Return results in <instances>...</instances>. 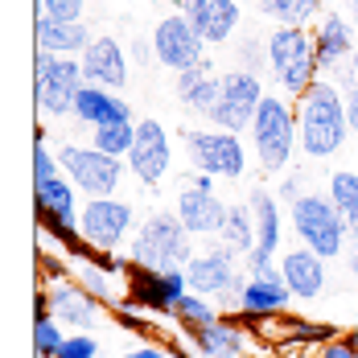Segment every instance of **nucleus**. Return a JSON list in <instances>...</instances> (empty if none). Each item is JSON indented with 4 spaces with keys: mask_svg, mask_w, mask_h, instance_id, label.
Here are the masks:
<instances>
[{
    "mask_svg": "<svg viewBox=\"0 0 358 358\" xmlns=\"http://www.w3.org/2000/svg\"><path fill=\"white\" fill-rule=\"evenodd\" d=\"M350 132V115H346V95L329 83L317 78L301 99H296V141L309 161H329L342 152Z\"/></svg>",
    "mask_w": 358,
    "mask_h": 358,
    "instance_id": "obj_1",
    "label": "nucleus"
},
{
    "mask_svg": "<svg viewBox=\"0 0 358 358\" xmlns=\"http://www.w3.org/2000/svg\"><path fill=\"white\" fill-rule=\"evenodd\" d=\"M194 255H198L194 235L185 231V222L173 210L144 215V222L136 227V235L128 243V264L148 268V272H185Z\"/></svg>",
    "mask_w": 358,
    "mask_h": 358,
    "instance_id": "obj_2",
    "label": "nucleus"
},
{
    "mask_svg": "<svg viewBox=\"0 0 358 358\" xmlns=\"http://www.w3.org/2000/svg\"><path fill=\"white\" fill-rule=\"evenodd\" d=\"M264 50H268V74L276 78V87L292 95V99H301L317 78V54H313V37L305 34V29H296V25H276V29H268L264 37Z\"/></svg>",
    "mask_w": 358,
    "mask_h": 358,
    "instance_id": "obj_3",
    "label": "nucleus"
},
{
    "mask_svg": "<svg viewBox=\"0 0 358 358\" xmlns=\"http://www.w3.org/2000/svg\"><path fill=\"white\" fill-rule=\"evenodd\" d=\"M251 144L264 173H285L292 165V152L301 148V141H296V108L285 95H264L251 124Z\"/></svg>",
    "mask_w": 358,
    "mask_h": 358,
    "instance_id": "obj_4",
    "label": "nucleus"
},
{
    "mask_svg": "<svg viewBox=\"0 0 358 358\" xmlns=\"http://www.w3.org/2000/svg\"><path fill=\"white\" fill-rule=\"evenodd\" d=\"M136 210L124 198H87L78 210V248L111 255V251L128 248L136 235Z\"/></svg>",
    "mask_w": 358,
    "mask_h": 358,
    "instance_id": "obj_5",
    "label": "nucleus"
},
{
    "mask_svg": "<svg viewBox=\"0 0 358 358\" xmlns=\"http://www.w3.org/2000/svg\"><path fill=\"white\" fill-rule=\"evenodd\" d=\"M288 222H292L301 248L317 251L322 259H338V255H346V239H350V231H346V222H342V215H338V206L329 202V194H313V189H309L301 202L288 206Z\"/></svg>",
    "mask_w": 358,
    "mask_h": 358,
    "instance_id": "obj_6",
    "label": "nucleus"
},
{
    "mask_svg": "<svg viewBox=\"0 0 358 358\" xmlns=\"http://www.w3.org/2000/svg\"><path fill=\"white\" fill-rule=\"evenodd\" d=\"M58 161H62V173L74 181V189L87 198H115L124 185V173H128V161L108 157L91 144H62Z\"/></svg>",
    "mask_w": 358,
    "mask_h": 358,
    "instance_id": "obj_7",
    "label": "nucleus"
},
{
    "mask_svg": "<svg viewBox=\"0 0 358 358\" xmlns=\"http://www.w3.org/2000/svg\"><path fill=\"white\" fill-rule=\"evenodd\" d=\"M185 280H189V292H198V296H206L215 305L227 301L231 313H239V292L248 285V276L239 272V259H235V251L227 243L198 251L189 259V268H185Z\"/></svg>",
    "mask_w": 358,
    "mask_h": 358,
    "instance_id": "obj_8",
    "label": "nucleus"
},
{
    "mask_svg": "<svg viewBox=\"0 0 358 358\" xmlns=\"http://www.w3.org/2000/svg\"><path fill=\"white\" fill-rule=\"evenodd\" d=\"M181 144L189 157V169H202L210 178H243L248 173V148L235 132L222 128H181Z\"/></svg>",
    "mask_w": 358,
    "mask_h": 358,
    "instance_id": "obj_9",
    "label": "nucleus"
},
{
    "mask_svg": "<svg viewBox=\"0 0 358 358\" xmlns=\"http://www.w3.org/2000/svg\"><path fill=\"white\" fill-rule=\"evenodd\" d=\"M34 83H37V111L41 115H71L74 99H78V91H83L87 78H83V62L37 50Z\"/></svg>",
    "mask_w": 358,
    "mask_h": 358,
    "instance_id": "obj_10",
    "label": "nucleus"
},
{
    "mask_svg": "<svg viewBox=\"0 0 358 358\" xmlns=\"http://www.w3.org/2000/svg\"><path fill=\"white\" fill-rule=\"evenodd\" d=\"M264 78L251 71H227L222 74V91H218V108L210 115V124L222 128V132H248L251 124H255V111L264 103Z\"/></svg>",
    "mask_w": 358,
    "mask_h": 358,
    "instance_id": "obj_11",
    "label": "nucleus"
},
{
    "mask_svg": "<svg viewBox=\"0 0 358 358\" xmlns=\"http://www.w3.org/2000/svg\"><path fill=\"white\" fill-rule=\"evenodd\" d=\"M152 50H157V62L173 74H185V71H194V66L206 62V41H202V34L181 17L178 8L157 21V29H152Z\"/></svg>",
    "mask_w": 358,
    "mask_h": 358,
    "instance_id": "obj_12",
    "label": "nucleus"
},
{
    "mask_svg": "<svg viewBox=\"0 0 358 358\" xmlns=\"http://www.w3.org/2000/svg\"><path fill=\"white\" fill-rule=\"evenodd\" d=\"M37 194V218H41V231L58 235V239H71L78 248V189L66 173H58L45 185H34Z\"/></svg>",
    "mask_w": 358,
    "mask_h": 358,
    "instance_id": "obj_13",
    "label": "nucleus"
},
{
    "mask_svg": "<svg viewBox=\"0 0 358 358\" xmlns=\"http://www.w3.org/2000/svg\"><path fill=\"white\" fill-rule=\"evenodd\" d=\"M169 165H173V152H169L165 128L157 120H141L136 124V144L128 152V173L141 181V185L157 189L165 181V173H169Z\"/></svg>",
    "mask_w": 358,
    "mask_h": 358,
    "instance_id": "obj_14",
    "label": "nucleus"
},
{
    "mask_svg": "<svg viewBox=\"0 0 358 358\" xmlns=\"http://www.w3.org/2000/svg\"><path fill=\"white\" fill-rule=\"evenodd\" d=\"M185 292H189L185 272H148V268L128 264V305L152 309V313H173Z\"/></svg>",
    "mask_w": 358,
    "mask_h": 358,
    "instance_id": "obj_15",
    "label": "nucleus"
},
{
    "mask_svg": "<svg viewBox=\"0 0 358 358\" xmlns=\"http://www.w3.org/2000/svg\"><path fill=\"white\" fill-rule=\"evenodd\" d=\"M50 313L74 334H91L103 322V301H95L74 276H54L50 280Z\"/></svg>",
    "mask_w": 358,
    "mask_h": 358,
    "instance_id": "obj_16",
    "label": "nucleus"
},
{
    "mask_svg": "<svg viewBox=\"0 0 358 358\" xmlns=\"http://www.w3.org/2000/svg\"><path fill=\"white\" fill-rule=\"evenodd\" d=\"M355 45H358L355 25L342 13H325L317 21V29H313V54H317L322 78H334V74L346 71L355 62Z\"/></svg>",
    "mask_w": 358,
    "mask_h": 358,
    "instance_id": "obj_17",
    "label": "nucleus"
},
{
    "mask_svg": "<svg viewBox=\"0 0 358 358\" xmlns=\"http://www.w3.org/2000/svg\"><path fill=\"white\" fill-rule=\"evenodd\" d=\"M251 338L255 334L243 329V317H218L210 325H198V329L181 334V346H189L198 358H243Z\"/></svg>",
    "mask_w": 358,
    "mask_h": 358,
    "instance_id": "obj_18",
    "label": "nucleus"
},
{
    "mask_svg": "<svg viewBox=\"0 0 358 358\" xmlns=\"http://www.w3.org/2000/svg\"><path fill=\"white\" fill-rule=\"evenodd\" d=\"M178 13L202 34L206 45H222L239 29V4L235 0H178Z\"/></svg>",
    "mask_w": 358,
    "mask_h": 358,
    "instance_id": "obj_19",
    "label": "nucleus"
},
{
    "mask_svg": "<svg viewBox=\"0 0 358 358\" xmlns=\"http://www.w3.org/2000/svg\"><path fill=\"white\" fill-rule=\"evenodd\" d=\"M173 215L185 222V231L198 239V235H222V222H227V202L218 194L206 189H194V185H178L173 194Z\"/></svg>",
    "mask_w": 358,
    "mask_h": 358,
    "instance_id": "obj_20",
    "label": "nucleus"
},
{
    "mask_svg": "<svg viewBox=\"0 0 358 358\" xmlns=\"http://www.w3.org/2000/svg\"><path fill=\"white\" fill-rule=\"evenodd\" d=\"M78 62H83V78L91 87H108V91L128 87V54L115 37H95Z\"/></svg>",
    "mask_w": 358,
    "mask_h": 358,
    "instance_id": "obj_21",
    "label": "nucleus"
},
{
    "mask_svg": "<svg viewBox=\"0 0 358 358\" xmlns=\"http://www.w3.org/2000/svg\"><path fill=\"white\" fill-rule=\"evenodd\" d=\"M325 264L317 251L309 248H288L285 259H280V276H285V285L292 296H301V301H317L329 285V276H325Z\"/></svg>",
    "mask_w": 358,
    "mask_h": 358,
    "instance_id": "obj_22",
    "label": "nucleus"
},
{
    "mask_svg": "<svg viewBox=\"0 0 358 358\" xmlns=\"http://www.w3.org/2000/svg\"><path fill=\"white\" fill-rule=\"evenodd\" d=\"M71 115L78 120V124H87V128H108V124L132 120V108H128V99H120V95L108 91V87L83 83V91H78V99H74Z\"/></svg>",
    "mask_w": 358,
    "mask_h": 358,
    "instance_id": "obj_23",
    "label": "nucleus"
},
{
    "mask_svg": "<svg viewBox=\"0 0 358 358\" xmlns=\"http://www.w3.org/2000/svg\"><path fill=\"white\" fill-rule=\"evenodd\" d=\"M218 91H222V74H215L210 58H206L202 66H194V71L178 74V103L185 111H194V115H202V120L215 115Z\"/></svg>",
    "mask_w": 358,
    "mask_h": 358,
    "instance_id": "obj_24",
    "label": "nucleus"
},
{
    "mask_svg": "<svg viewBox=\"0 0 358 358\" xmlns=\"http://www.w3.org/2000/svg\"><path fill=\"white\" fill-rule=\"evenodd\" d=\"M37 50L45 54H58V58H74V54H87V45L95 41L87 21H74V25H62V21H50V17H37L34 25Z\"/></svg>",
    "mask_w": 358,
    "mask_h": 358,
    "instance_id": "obj_25",
    "label": "nucleus"
},
{
    "mask_svg": "<svg viewBox=\"0 0 358 358\" xmlns=\"http://www.w3.org/2000/svg\"><path fill=\"white\" fill-rule=\"evenodd\" d=\"M288 301H292V292H288L285 276H276V280H255V276H248V285H243V292H239V313H235V317L285 313Z\"/></svg>",
    "mask_w": 358,
    "mask_h": 358,
    "instance_id": "obj_26",
    "label": "nucleus"
},
{
    "mask_svg": "<svg viewBox=\"0 0 358 358\" xmlns=\"http://www.w3.org/2000/svg\"><path fill=\"white\" fill-rule=\"evenodd\" d=\"M248 206L251 215H255V248L251 251H268V255H276L280 251V202L264 189V185H255L248 194Z\"/></svg>",
    "mask_w": 358,
    "mask_h": 358,
    "instance_id": "obj_27",
    "label": "nucleus"
},
{
    "mask_svg": "<svg viewBox=\"0 0 358 358\" xmlns=\"http://www.w3.org/2000/svg\"><path fill=\"white\" fill-rule=\"evenodd\" d=\"M325 194H329V202L338 206V215H342V222H346L350 239H358V173H350V169H334Z\"/></svg>",
    "mask_w": 358,
    "mask_h": 358,
    "instance_id": "obj_28",
    "label": "nucleus"
},
{
    "mask_svg": "<svg viewBox=\"0 0 358 358\" xmlns=\"http://www.w3.org/2000/svg\"><path fill=\"white\" fill-rule=\"evenodd\" d=\"M235 255H248L255 248V215H251L248 202H231L227 206V222H222V235H218Z\"/></svg>",
    "mask_w": 358,
    "mask_h": 358,
    "instance_id": "obj_29",
    "label": "nucleus"
},
{
    "mask_svg": "<svg viewBox=\"0 0 358 358\" xmlns=\"http://www.w3.org/2000/svg\"><path fill=\"white\" fill-rule=\"evenodd\" d=\"M317 8H322V0H259L264 17H272L276 25H296V29H305L317 17Z\"/></svg>",
    "mask_w": 358,
    "mask_h": 358,
    "instance_id": "obj_30",
    "label": "nucleus"
},
{
    "mask_svg": "<svg viewBox=\"0 0 358 358\" xmlns=\"http://www.w3.org/2000/svg\"><path fill=\"white\" fill-rule=\"evenodd\" d=\"M132 144H136V124H132V120L108 124V128H91V148H99V152H108V157L128 161Z\"/></svg>",
    "mask_w": 358,
    "mask_h": 358,
    "instance_id": "obj_31",
    "label": "nucleus"
},
{
    "mask_svg": "<svg viewBox=\"0 0 358 358\" xmlns=\"http://www.w3.org/2000/svg\"><path fill=\"white\" fill-rule=\"evenodd\" d=\"M173 317H178L181 334H189V329H198V325L218 322L222 313H218L215 301H206V296H198V292H185V296L178 301V309H173Z\"/></svg>",
    "mask_w": 358,
    "mask_h": 358,
    "instance_id": "obj_32",
    "label": "nucleus"
},
{
    "mask_svg": "<svg viewBox=\"0 0 358 358\" xmlns=\"http://www.w3.org/2000/svg\"><path fill=\"white\" fill-rule=\"evenodd\" d=\"M62 342H66L62 322H58L54 313H37V322H34V358H58Z\"/></svg>",
    "mask_w": 358,
    "mask_h": 358,
    "instance_id": "obj_33",
    "label": "nucleus"
},
{
    "mask_svg": "<svg viewBox=\"0 0 358 358\" xmlns=\"http://www.w3.org/2000/svg\"><path fill=\"white\" fill-rule=\"evenodd\" d=\"M83 13H87V0H37V17L62 21V25L83 21Z\"/></svg>",
    "mask_w": 358,
    "mask_h": 358,
    "instance_id": "obj_34",
    "label": "nucleus"
},
{
    "mask_svg": "<svg viewBox=\"0 0 358 358\" xmlns=\"http://www.w3.org/2000/svg\"><path fill=\"white\" fill-rule=\"evenodd\" d=\"M58 173H62L58 152H50V148H45V136L37 132V141H34V185H45V181H54Z\"/></svg>",
    "mask_w": 358,
    "mask_h": 358,
    "instance_id": "obj_35",
    "label": "nucleus"
},
{
    "mask_svg": "<svg viewBox=\"0 0 358 358\" xmlns=\"http://www.w3.org/2000/svg\"><path fill=\"white\" fill-rule=\"evenodd\" d=\"M58 358H99V338L95 334H66Z\"/></svg>",
    "mask_w": 358,
    "mask_h": 358,
    "instance_id": "obj_36",
    "label": "nucleus"
},
{
    "mask_svg": "<svg viewBox=\"0 0 358 358\" xmlns=\"http://www.w3.org/2000/svg\"><path fill=\"white\" fill-rule=\"evenodd\" d=\"M317 358H358V346L350 342V338H329Z\"/></svg>",
    "mask_w": 358,
    "mask_h": 358,
    "instance_id": "obj_37",
    "label": "nucleus"
},
{
    "mask_svg": "<svg viewBox=\"0 0 358 358\" xmlns=\"http://www.w3.org/2000/svg\"><path fill=\"white\" fill-rule=\"evenodd\" d=\"M305 194H309V189L301 185V178H296V173H285V178H280V202H285V206H292V202H301Z\"/></svg>",
    "mask_w": 358,
    "mask_h": 358,
    "instance_id": "obj_38",
    "label": "nucleus"
},
{
    "mask_svg": "<svg viewBox=\"0 0 358 358\" xmlns=\"http://www.w3.org/2000/svg\"><path fill=\"white\" fill-rule=\"evenodd\" d=\"M120 358H173V350H169V346H161V342H141V346L124 350Z\"/></svg>",
    "mask_w": 358,
    "mask_h": 358,
    "instance_id": "obj_39",
    "label": "nucleus"
},
{
    "mask_svg": "<svg viewBox=\"0 0 358 358\" xmlns=\"http://www.w3.org/2000/svg\"><path fill=\"white\" fill-rule=\"evenodd\" d=\"M181 185H194V189H206V194H215V178H210V173H202V169H189Z\"/></svg>",
    "mask_w": 358,
    "mask_h": 358,
    "instance_id": "obj_40",
    "label": "nucleus"
},
{
    "mask_svg": "<svg viewBox=\"0 0 358 358\" xmlns=\"http://www.w3.org/2000/svg\"><path fill=\"white\" fill-rule=\"evenodd\" d=\"M346 115H350V132H355V141H358V91L346 95Z\"/></svg>",
    "mask_w": 358,
    "mask_h": 358,
    "instance_id": "obj_41",
    "label": "nucleus"
},
{
    "mask_svg": "<svg viewBox=\"0 0 358 358\" xmlns=\"http://www.w3.org/2000/svg\"><path fill=\"white\" fill-rule=\"evenodd\" d=\"M346 272H350V276H358V239L350 243V251H346Z\"/></svg>",
    "mask_w": 358,
    "mask_h": 358,
    "instance_id": "obj_42",
    "label": "nucleus"
},
{
    "mask_svg": "<svg viewBox=\"0 0 358 358\" xmlns=\"http://www.w3.org/2000/svg\"><path fill=\"white\" fill-rule=\"evenodd\" d=\"M350 66H355V78H358V45H355V62H350Z\"/></svg>",
    "mask_w": 358,
    "mask_h": 358,
    "instance_id": "obj_43",
    "label": "nucleus"
},
{
    "mask_svg": "<svg viewBox=\"0 0 358 358\" xmlns=\"http://www.w3.org/2000/svg\"><path fill=\"white\" fill-rule=\"evenodd\" d=\"M350 13H355V21H358V0H350Z\"/></svg>",
    "mask_w": 358,
    "mask_h": 358,
    "instance_id": "obj_44",
    "label": "nucleus"
}]
</instances>
